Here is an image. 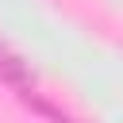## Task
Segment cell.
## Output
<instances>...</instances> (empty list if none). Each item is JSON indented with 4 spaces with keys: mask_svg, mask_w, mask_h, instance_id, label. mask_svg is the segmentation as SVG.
Returning <instances> with one entry per match:
<instances>
[{
    "mask_svg": "<svg viewBox=\"0 0 123 123\" xmlns=\"http://www.w3.org/2000/svg\"><path fill=\"white\" fill-rule=\"evenodd\" d=\"M0 81L12 85V88H19V96H27V92L35 88V77H31L27 62H23L12 46H4V42H0Z\"/></svg>",
    "mask_w": 123,
    "mask_h": 123,
    "instance_id": "6da1fadb",
    "label": "cell"
}]
</instances>
